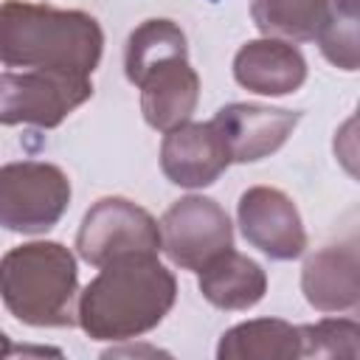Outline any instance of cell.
I'll list each match as a JSON object with an SVG mask.
<instances>
[{"instance_id":"1","label":"cell","mask_w":360,"mask_h":360,"mask_svg":"<svg viewBox=\"0 0 360 360\" xmlns=\"http://www.w3.org/2000/svg\"><path fill=\"white\" fill-rule=\"evenodd\" d=\"M174 298V276L155 253H127L101 264L79 295L76 321L93 340H129L155 329Z\"/></svg>"},{"instance_id":"2","label":"cell","mask_w":360,"mask_h":360,"mask_svg":"<svg viewBox=\"0 0 360 360\" xmlns=\"http://www.w3.org/2000/svg\"><path fill=\"white\" fill-rule=\"evenodd\" d=\"M101 48V25L84 11L22 0L0 3V62L8 68L90 76Z\"/></svg>"},{"instance_id":"3","label":"cell","mask_w":360,"mask_h":360,"mask_svg":"<svg viewBox=\"0 0 360 360\" xmlns=\"http://www.w3.org/2000/svg\"><path fill=\"white\" fill-rule=\"evenodd\" d=\"M76 292V259L59 242H28L0 259V298L28 326H73Z\"/></svg>"},{"instance_id":"4","label":"cell","mask_w":360,"mask_h":360,"mask_svg":"<svg viewBox=\"0 0 360 360\" xmlns=\"http://www.w3.org/2000/svg\"><path fill=\"white\" fill-rule=\"evenodd\" d=\"M70 202V180L53 163L0 166V225L17 233L51 231Z\"/></svg>"},{"instance_id":"5","label":"cell","mask_w":360,"mask_h":360,"mask_svg":"<svg viewBox=\"0 0 360 360\" xmlns=\"http://www.w3.org/2000/svg\"><path fill=\"white\" fill-rule=\"evenodd\" d=\"M93 96L90 76L59 70L0 73V124L59 127Z\"/></svg>"},{"instance_id":"6","label":"cell","mask_w":360,"mask_h":360,"mask_svg":"<svg viewBox=\"0 0 360 360\" xmlns=\"http://www.w3.org/2000/svg\"><path fill=\"white\" fill-rule=\"evenodd\" d=\"M158 248L160 228L155 217L124 197L98 200L84 214L76 233V250L93 267L127 253H158Z\"/></svg>"},{"instance_id":"7","label":"cell","mask_w":360,"mask_h":360,"mask_svg":"<svg viewBox=\"0 0 360 360\" xmlns=\"http://www.w3.org/2000/svg\"><path fill=\"white\" fill-rule=\"evenodd\" d=\"M160 248L183 270H200L222 250L233 248V228L211 197H183L160 219Z\"/></svg>"},{"instance_id":"8","label":"cell","mask_w":360,"mask_h":360,"mask_svg":"<svg viewBox=\"0 0 360 360\" xmlns=\"http://www.w3.org/2000/svg\"><path fill=\"white\" fill-rule=\"evenodd\" d=\"M242 236L276 262L298 259L307 248V231L295 202L270 186H253L236 205Z\"/></svg>"},{"instance_id":"9","label":"cell","mask_w":360,"mask_h":360,"mask_svg":"<svg viewBox=\"0 0 360 360\" xmlns=\"http://www.w3.org/2000/svg\"><path fill=\"white\" fill-rule=\"evenodd\" d=\"M228 166H231V155L214 121L205 124L186 121L169 129L163 138L160 169L174 186L183 188L211 186Z\"/></svg>"},{"instance_id":"10","label":"cell","mask_w":360,"mask_h":360,"mask_svg":"<svg viewBox=\"0 0 360 360\" xmlns=\"http://www.w3.org/2000/svg\"><path fill=\"white\" fill-rule=\"evenodd\" d=\"M298 118L301 115L292 110L264 104H228L217 110L211 121L228 146L231 163H253L281 149Z\"/></svg>"},{"instance_id":"11","label":"cell","mask_w":360,"mask_h":360,"mask_svg":"<svg viewBox=\"0 0 360 360\" xmlns=\"http://www.w3.org/2000/svg\"><path fill=\"white\" fill-rule=\"evenodd\" d=\"M135 87H141V112L152 129L169 132L186 124L200 98V76L188 65V56H169L149 65Z\"/></svg>"},{"instance_id":"12","label":"cell","mask_w":360,"mask_h":360,"mask_svg":"<svg viewBox=\"0 0 360 360\" xmlns=\"http://www.w3.org/2000/svg\"><path fill=\"white\" fill-rule=\"evenodd\" d=\"M233 79L259 96H287L304 84L307 62L290 42L273 37L253 39L236 51Z\"/></svg>"},{"instance_id":"13","label":"cell","mask_w":360,"mask_h":360,"mask_svg":"<svg viewBox=\"0 0 360 360\" xmlns=\"http://www.w3.org/2000/svg\"><path fill=\"white\" fill-rule=\"evenodd\" d=\"M301 290L318 312L354 309L360 301L357 281V245H329L307 259L301 273Z\"/></svg>"},{"instance_id":"14","label":"cell","mask_w":360,"mask_h":360,"mask_svg":"<svg viewBox=\"0 0 360 360\" xmlns=\"http://www.w3.org/2000/svg\"><path fill=\"white\" fill-rule=\"evenodd\" d=\"M197 273L202 298L217 309H250L264 298L267 290L264 270L253 259L236 253L233 248L214 256Z\"/></svg>"},{"instance_id":"15","label":"cell","mask_w":360,"mask_h":360,"mask_svg":"<svg viewBox=\"0 0 360 360\" xmlns=\"http://www.w3.org/2000/svg\"><path fill=\"white\" fill-rule=\"evenodd\" d=\"M217 357L219 360H290V357H301V332H298V326L278 321V318L248 321V323H239L222 335Z\"/></svg>"},{"instance_id":"16","label":"cell","mask_w":360,"mask_h":360,"mask_svg":"<svg viewBox=\"0 0 360 360\" xmlns=\"http://www.w3.org/2000/svg\"><path fill=\"white\" fill-rule=\"evenodd\" d=\"M253 22L267 37L295 42L318 39V34L338 14L335 0H253Z\"/></svg>"},{"instance_id":"17","label":"cell","mask_w":360,"mask_h":360,"mask_svg":"<svg viewBox=\"0 0 360 360\" xmlns=\"http://www.w3.org/2000/svg\"><path fill=\"white\" fill-rule=\"evenodd\" d=\"M186 53V34L180 31L177 22L172 20H146L141 22L129 39H127V51H124V70L127 79L135 84L138 76L169 56H183Z\"/></svg>"},{"instance_id":"18","label":"cell","mask_w":360,"mask_h":360,"mask_svg":"<svg viewBox=\"0 0 360 360\" xmlns=\"http://www.w3.org/2000/svg\"><path fill=\"white\" fill-rule=\"evenodd\" d=\"M301 332V357H357L360 329L354 321L326 318L312 326H298Z\"/></svg>"},{"instance_id":"19","label":"cell","mask_w":360,"mask_h":360,"mask_svg":"<svg viewBox=\"0 0 360 360\" xmlns=\"http://www.w3.org/2000/svg\"><path fill=\"white\" fill-rule=\"evenodd\" d=\"M335 8L343 17H357V0H335Z\"/></svg>"},{"instance_id":"20","label":"cell","mask_w":360,"mask_h":360,"mask_svg":"<svg viewBox=\"0 0 360 360\" xmlns=\"http://www.w3.org/2000/svg\"><path fill=\"white\" fill-rule=\"evenodd\" d=\"M8 354H14V346H11L8 338L0 332V357H8Z\"/></svg>"},{"instance_id":"21","label":"cell","mask_w":360,"mask_h":360,"mask_svg":"<svg viewBox=\"0 0 360 360\" xmlns=\"http://www.w3.org/2000/svg\"><path fill=\"white\" fill-rule=\"evenodd\" d=\"M211 3H219V0H211Z\"/></svg>"}]
</instances>
